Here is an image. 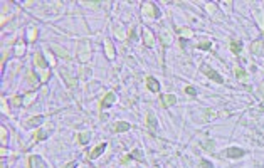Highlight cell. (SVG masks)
<instances>
[{
	"label": "cell",
	"instance_id": "cell-1",
	"mask_svg": "<svg viewBox=\"0 0 264 168\" xmlns=\"http://www.w3.org/2000/svg\"><path fill=\"white\" fill-rule=\"evenodd\" d=\"M200 69H202V72H205V76H207V77H210V79H214V81H215V83H222V81H224V79H222L220 76L217 74L215 71H214V69L207 67V66H202Z\"/></svg>",
	"mask_w": 264,
	"mask_h": 168
},
{
	"label": "cell",
	"instance_id": "cell-2",
	"mask_svg": "<svg viewBox=\"0 0 264 168\" xmlns=\"http://www.w3.org/2000/svg\"><path fill=\"white\" fill-rule=\"evenodd\" d=\"M225 153V157H229V158H241V157H244V150H241V148H236V146H232V148H227L224 151ZM222 153V155H224Z\"/></svg>",
	"mask_w": 264,
	"mask_h": 168
},
{
	"label": "cell",
	"instance_id": "cell-3",
	"mask_svg": "<svg viewBox=\"0 0 264 168\" xmlns=\"http://www.w3.org/2000/svg\"><path fill=\"white\" fill-rule=\"evenodd\" d=\"M146 125H148V129H150L151 133H155L156 128H158V123H156V118H155L153 113H148V116H146Z\"/></svg>",
	"mask_w": 264,
	"mask_h": 168
},
{
	"label": "cell",
	"instance_id": "cell-4",
	"mask_svg": "<svg viewBox=\"0 0 264 168\" xmlns=\"http://www.w3.org/2000/svg\"><path fill=\"white\" fill-rule=\"evenodd\" d=\"M251 52L256 54V56H262V54H264V42H262V40L254 42L252 46H251Z\"/></svg>",
	"mask_w": 264,
	"mask_h": 168
},
{
	"label": "cell",
	"instance_id": "cell-5",
	"mask_svg": "<svg viewBox=\"0 0 264 168\" xmlns=\"http://www.w3.org/2000/svg\"><path fill=\"white\" fill-rule=\"evenodd\" d=\"M114 101H116V94H114V93H108V94L104 96V99L101 101V109H103V108H108V106H111V104L114 103Z\"/></svg>",
	"mask_w": 264,
	"mask_h": 168
},
{
	"label": "cell",
	"instance_id": "cell-6",
	"mask_svg": "<svg viewBox=\"0 0 264 168\" xmlns=\"http://www.w3.org/2000/svg\"><path fill=\"white\" fill-rule=\"evenodd\" d=\"M130 129V123H125V121H118L113 125V131L114 133H123V131H128Z\"/></svg>",
	"mask_w": 264,
	"mask_h": 168
},
{
	"label": "cell",
	"instance_id": "cell-7",
	"mask_svg": "<svg viewBox=\"0 0 264 168\" xmlns=\"http://www.w3.org/2000/svg\"><path fill=\"white\" fill-rule=\"evenodd\" d=\"M146 86H148V89H150V91H153V93H156V91L160 89L158 81H156L155 77H151V76H148V77H146Z\"/></svg>",
	"mask_w": 264,
	"mask_h": 168
},
{
	"label": "cell",
	"instance_id": "cell-8",
	"mask_svg": "<svg viewBox=\"0 0 264 168\" xmlns=\"http://www.w3.org/2000/svg\"><path fill=\"white\" fill-rule=\"evenodd\" d=\"M177 101V98L173 96V94H163L162 96V104L165 106V108H168V106H173Z\"/></svg>",
	"mask_w": 264,
	"mask_h": 168
},
{
	"label": "cell",
	"instance_id": "cell-9",
	"mask_svg": "<svg viewBox=\"0 0 264 168\" xmlns=\"http://www.w3.org/2000/svg\"><path fill=\"white\" fill-rule=\"evenodd\" d=\"M143 39H145V46L146 47H151L153 46V35L148 29H143Z\"/></svg>",
	"mask_w": 264,
	"mask_h": 168
},
{
	"label": "cell",
	"instance_id": "cell-10",
	"mask_svg": "<svg viewBox=\"0 0 264 168\" xmlns=\"http://www.w3.org/2000/svg\"><path fill=\"white\" fill-rule=\"evenodd\" d=\"M29 163H30V168H46V165L42 163V160L39 157H30Z\"/></svg>",
	"mask_w": 264,
	"mask_h": 168
},
{
	"label": "cell",
	"instance_id": "cell-11",
	"mask_svg": "<svg viewBox=\"0 0 264 168\" xmlns=\"http://www.w3.org/2000/svg\"><path fill=\"white\" fill-rule=\"evenodd\" d=\"M104 148H106V143H101V145H98L96 146V148H94L93 151H91V155H89V158H98V157H100V155L103 153V151H104Z\"/></svg>",
	"mask_w": 264,
	"mask_h": 168
},
{
	"label": "cell",
	"instance_id": "cell-12",
	"mask_svg": "<svg viewBox=\"0 0 264 168\" xmlns=\"http://www.w3.org/2000/svg\"><path fill=\"white\" fill-rule=\"evenodd\" d=\"M34 59H35V64L39 66V67H42V69H46V67H47V62H46V59H44V56L40 54V52H37Z\"/></svg>",
	"mask_w": 264,
	"mask_h": 168
},
{
	"label": "cell",
	"instance_id": "cell-13",
	"mask_svg": "<svg viewBox=\"0 0 264 168\" xmlns=\"http://www.w3.org/2000/svg\"><path fill=\"white\" fill-rule=\"evenodd\" d=\"M89 140H91V133H89V131H84V133H81L79 136H77V141H79L81 145H86Z\"/></svg>",
	"mask_w": 264,
	"mask_h": 168
},
{
	"label": "cell",
	"instance_id": "cell-14",
	"mask_svg": "<svg viewBox=\"0 0 264 168\" xmlns=\"http://www.w3.org/2000/svg\"><path fill=\"white\" fill-rule=\"evenodd\" d=\"M241 49H242V44H241V42H236V40H232V42H230V51H232L234 54H239V52H241Z\"/></svg>",
	"mask_w": 264,
	"mask_h": 168
},
{
	"label": "cell",
	"instance_id": "cell-15",
	"mask_svg": "<svg viewBox=\"0 0 264 168\" xmlns=\"http://www.w3.org/2000/svg\"><path fill=\"white\" fill-rule=\"evenodd\" d=\"M44 121V116H35V118H30V120L27 121L29 126H35V125H40V123Z\"/></svg>",
	"mask_w": 264,
	"mask_h": 168
},
{
	"label": "cell",
	"instance_id": "cell-16",
	"mask_svg": "<svg viewBox=\"0 0 264 168\" xmlns=\"http://www.w3.org/2000/svg\"><path fill=\"white\" fill-rule=\"evenodd\" d=\"M46 138H47V131L40 128L39 131H37V134H35V141H42V140H46Z\"/></svg>",
	"mask_w": 264,
	"mask_h": 168
},
{
	"label": "cell",
	"instance_id": "cell-17",
	"mask_svg": "<svg viewBox=\"0 0 264 168\" xmlns=\"http://www.w3.org/2000/svg\"><path fill=\"white\" fill-rule=\"evenodd\" d=\"M145 10H146V12H150V14L153 15V17H158V15H160L158 9H156V7H153V5H151V3H148V5L145 7Z\"/></svg>",
	"mask_w": 264,
	"mask_h": 168
},
{
	"label": "cell",
	"instance_id": "cell-18",
	"mask_svg": "<svg viewBox=\"0 0 264 168\" xmlns=\"http://www.w3.org/2000/svg\"><path fill=\"white\" fill-rule=\"evenodd\" d=\"M106 54H108L109 59H113V57H114V51H113V46H111L109 40H106Z\"/></svg>",
	"mask_w": 264,
	"mask_h": 168
},
{
	"label": "cell",
	"instance_id": "cell-19",
	"mask_svg": "<svg viewBox=\"0 0 264 168\" xmlns=\"http://www.w3.org/2000/svg\"><path fill=\"white\" fill-rule=\"evenodd\" d=\"M199 168H214V166H212L210 161H207V160H202V161L199 163Z\"/></svg>",
	"mask_w": 264,
	"mask_h": 168
},
{
	"label": "cell",
	"instance_id": "cell-20",
	"mask_svg": "<svg viewBox=\"0 0 264 168\" xmlns=\"http://www.w3.org/2000/svg\"><path fill=\"white\" fill-rule=\"evenodd\" d=\"M236 74H237V77H239V79H242V81H246V79H247L246 72L242 71V69H236Z\"/></svg>",
	"mask_w": 264,
	"mask_h": 168
},
{
	"label": "cell",
	"instance_id": "cell-21",
	"mask_svg": "<svg viewBox=\"0 0 264 168\" xmlns=\"http://www.w3.org/2000/svg\"><path fill=\"white\" fill-rule=\"evenodd\" d=\"M185 93L190 94V96H197V91H195L193 88H190V86H188V88H185Z\"/></svg>",
	"mask_w": 264,
	"mask_h": 168
},
{
	"label": "cell",
	"instance_id": "cell-22",
	"mask_svg": "<svg viewBox=\"0 0 264 168\" xmlns=\"http://www.w3.org/2000/svg\"><path fill=\"white\" fill-rule=\"evenodd\" d=\"M130 158H137V160H141V157H140V151H138V150H135V151H131V155H130Z\"/></svg>",
	"mask_w": 264,
	"mask_h": 168
},
{
	"label": "cell",
	"instance_id": "cell-23",
	"mask_svg": "<svg viewBox=\"0 0 264 168\" xmlns=\"http://www.w3.org/2000/svg\"><path fill=\"white\" fill-rule=\"evenodd\" d=\"M210 47H212V46H210V42H200L199 44V49H204V51H205V49H210Z\"/></svg>",
	"mask_w": 264,
	"mask_h": 168
},
{
	"label": "cell",
	"instance_id": "cell-24",
	"mask_svg": "<svg viewBox=\"0 0 264 168\" xmlns=\"http://www.w3.org/2000/svg\"><path fill=\"white\" fill-rule=\"evenodd\" d=\"M54 51H56L59 56H64V57H67V52H66V51H63V49H57V47L54 46Z\"/></svg>",
	"mask_w": 264,
	"mask_h": 168
},
{
	"label": "cell",
	"instance_id": "cell-25",
	"mask_svg": "<svg viewBox=\"0 0 264 168\" xmlns=\"http://www.w3.org/2000/svg\"><path fill=\"white\" fill-rule=\"evenodd\" d=\"M202 145H204L205 150H210V151L214 150V143H212V141H210V143H202Z\"/></svg>",
	"mask_w": 264,
	"mask_h": 168
},
{
	"label": "cell",
	"instance_id": "cell-26",
	"mask_svg": "<svg viewBox=\"0 0 264 168\" xmlns=\"http://www.w3.org/2000/svg\"><path fill=\"white\" fill-rule=\"evenodd\" d=\"M12 103H14V106H20L22 99H20V98H14V101H12Z\"/></svg>",
	"mask_w": 264,
	"mask_h": 168
},
{
	"label": "cell",
	"instance_id": "cell-27",
	"mask_svg": "<svg viewBox=\"0 0 264 168\" xmlns=\"http://www.w3.org/2000/svg\"><path fill=\"white\" fill-rule=\"evenodd\" d=\"M37 37V30H30V40H34Z\"/></svg>",
	"mask_w": 264,
	"mask_h": 168
},
{
	"label": "cell",
	"instance_id": "cell-28",
	"mask_svg": "<svg viewBox=\"0 0 264 168\" xmlns=\"http://www.w3.org/2000/svg\"><path fill=\"white\" fill-rule=\"evenodd\" d=\"M66 168H76V161H71V163H67V165H66Z\"/></svg>",
	"mask_w": 264,
	"mask_h": 168
},
{
	"label": "cell",
	"instance_id": "cell-29",
	"mask_svg": "<svg viewBox=\"0 0 264 168\" xmlns=\"http://www.w3.org/2000/svg\"><path fill=\"white\" fill-rule=\"evenodd\" d=\"M5 136H7V134H5V128H2V141H5Z\"/></svg>",
	"mask_w": 264,
	"mask_h": 168
},
{
	"label": "cell",
	"instance_id": "cell-30",
	"mask_svg": "<svg viewBox=\"0 0 264 168\" xmlns=\"http://www.w3.org/2000/svg\"><path fill=\"white\" fill-rule=\"evenodd\" d=\"M155 168H158V166H155Z\"/></svg>",
	"mask_w": 264,
	"mask_h": 168
}]
</instances>
